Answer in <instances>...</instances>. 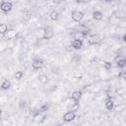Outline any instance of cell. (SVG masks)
<instances>
[{
	"label": "cell",
	"instance_id": "cell-1",
	"mask_svg": "<svg viewBox=\"0 0 126 126\" xmlns=\"http://www.w3.org/2000/svg\"><path fill=\"white\" fill-rule=\"evenodd\" d=\"M42 32H43L42 38H44V39H50V38H52L53 35H54V31H53V29H52L51 27H49V26L45 27V28L43 29Z\"/></svg>",
	"mask_w": 126,
	"mask_h": 126
},
{
	"label": "cell",
	"instance_id": "cell-23",
	"mask_svg": "<svg viewBox=\"0 0 126 126\" xmlns=\"http://www.w3.org/2000/svg\"><path fill=\"white\" fill-rule=\"evenodd\" d=\"M48 109H49V104L44 103V104H42V105L40 106V110H39V111H41V112H45V111H47Z\"/></svg>",
	"mask_w": 126,
	"mask_h": 126
},
{
	"label": "cell",
	"instance_id": "cell-3",
	"mask_svg": "<svg viewBox=\"0 0 126 126\" xmlns=\"http://www.w3.org/2000/svg\"><path fill=\"white\" fill-rule=\"evenodd\" d=\"M12 8H13V4L10 1L3 2L2 5H1V7H0V9L2 10V12H4V13H9L12 10Z\"/></svg>",
	"mask_w": 126,
	"mask_h": 126
},
{
	"label": "cell",
	"instance_id": "cell-28",
	"mask_svg": "<svg viewBox=\"0 0 126 126\" xmlns=\"http://www.w3.org/2000/svg\"><path fill=\"white\" fill-rule=\"evenodd\" d=\"M1 115H2V110L0 109V118H1Z\"/></svg>",
	"mask_w": 126,
	"mask_h": 126
},
{
	"label": "cell",
	"instance_id": "cell-26",
	"mask_svg": "<svg viewBox=\"0 0 126 126\" xmlns=\"http://www.w3.org/2000/svg\"><path fill=\"white\" fill-rule=\"evenodd\" d=\"M79 2H84V3H86V2H89L90 0H78Z\"/></svg>",
	"mask_w": 126,
	"mask_h": 126
},
{
	"label": "cell",
	"instance_id": "cell-8",
	"mask_svg": "<svg viewBox=\"0 0 126 126\" xmlns=\"http://www.w3.org/2000/svg\"><path fill=\"white\" fill-rule=\"evenodd\" d=\"M45 114H43L41 111H38V112H36L34 115H33V119L35 120V121H38V122H42L44 119H45Z\"/></svg>",
	"mask_w": 126,
	"mask_h": 126
},
{
	"label": "cell",
	"instance_id": "cell-14",
	"mask_svg": "<svg viewBox=\"0 0 126 126\" xmlns=\"http://www.w3.org/2000/svg\"><path fill=\"white\" fill-rule=\"evenodd\" d=\"M10 87H11V82L9 80H7V79L3 80L2 84H1V89L4 90V91H7V90L10 89Z\"/></svg>",
	"mask_w": 126,
	"mask_h": 126
},
{
	"label": "cell",
	"instance_id": "cell-22",
	"mask_svg": "<svg viewBox=\"0 0 126 126\" xmlns=\"http://www.w3.org/2000/svg\"><path fill=\"white\" fill-rule=\"evenodd\" d=\"M23 77H24V73H23L22 71H17V72L15 73V78H16L17 80H21Z\"/></svg>",
	"mask_w": 126,
	"mask_h": 126
},
{
	"label": "cell",
	"instance_id": "cell-15",
	"mask_svg": "<svg viewBox=\"0 0 126 126\" xmlns=\"http://www.w3.org/2000/svg\"><path fill=\"white\" fill-rule=\"evenodd\" d=\"M77 31H79V32H84V33H88V32H90V29L87 27V26H85V25H79L78 27H77Z\"/></svg>",
	"mask_w": 126,
	"mask_h": 126
},
{
	"label": "cell",
	"instance_id": "cell-20",
	"mask_svg": "<svg viewBox=\"0 0 126 126\" xmlns=\"http://www.w3.org/2000/svg\"><path fill=\"white\" fill-rule=\"evenodd\" d=\"M38 80H39V82L41 84H46L48 82V78H47V76L45 74H40L38 76Z\"/></svg>",
	"mask_w": 126,
	"mask_h": 126
},
{
	"label": "cell",
	"instance_id": "cell-2",
	"mask_svg": "<svg viewBox=\"0 0 126 126\" xmlns=\"http://www.w3.org/2000/svg\"><path fill=\"white\" fill-rule=\"evenodd\" d=\"M71 17H72V20H73L74 22L79 23V22H81L82 19L84 18V13H83L82 11H80V10H74V11L72 12V14H71Z\"/></svg>",
	"mask_w": 126,
	"mask_h": 126
},
{
	"label": "cell",
	"instance_id": "cell-7",
	"mask_svg": "<svg viewBox=\"0 0 126 126\" xmlns=\"http://www.w3.org/2000/svg\"><path fill=\"white\" fill-rule=\"evenodd\" d=\"M101 41V37L98 34H93L89 37V43L90 44H98Z\"/></svg>",
	"mask_w": 126,
	"mask_h": 126
},
{
	"label": "cell",
	"instance_id": "cell-4",
	"mask_svg": "<svg viewBox=\"0 0 126 126\" xmlns=\"http://www.w3.org/2000/svg\"><path fill=\"white\" fill-rule=\"evenodd\" d=\"M43 65H44V62H43V60L40 59V58L34 59V60L32 61V68H33L34 70H38V69L42 68Z\"/></svg>",
	"mask_w": 126,
	"mask_h": 126
},
{
	"label": "cell",
	"instance_id": "cell-27",
	"mask_svg": "<svg viewBox=\"0 0 126 126\" xmlns=\"http://www.w3.org/2000/svg\"><path fill=\"white\" fill-rule=\"evenodd\" d=\"M2 3H3V0H0V7H1V5H2Z\"/></svg>",
	"mask_w": 126,
	"mask_h": 126
},
{
	"label": "cell",
	"instance_id": "cell-16",
	"mask_svg": "<svg viewBox=\"0 0 126 126\" xmlns=\"http://www.w3.org/2000/svg\"><path fill=\"white\" fill-rule=\"evenodd\" d=\"M93 17H94V20H96V21H100V20H102L103 15H102V13H101L100 11H94V12L93 13Z\"/></svg>",
	"mask_w": 126,
	"mask_h": 126
},
{
	"label": "cell",
	"instance_id": "cell-10",
	"mask_svg": "<svg viewBox=\"0 0 126 126\" xmlns=\"http://www.w3.org/2000/svg\"><path fill=\"white\" fill-rule=\"evenodd\" d=\"M86 33H84V32H79V31H76L75 32H74V34H73V37H74V39H79V40H83L85 37H86Z\"/></svg>",
	"mask_w": 126,
	"mask_h": 126
},
{
	"label": "cell",
	"instance_id": "cell-29",
	"mask_svg": "<svg viewBox=\"0 0 126 126\" xmlns=\"http://www.w3.org/2000/svg\"><path fill=\"white\" fill-rule=\"evenodd\" d=\"M104 1H107L108 2V1H111V0H104Z\"/></svg>",
	"mask_w": 126,
	"mask_h": 126
},
{
	"label": "cell",
	"instance_id": "cell-25",
	"mask_svg": "<svg viewBox=\"0 0 126 126\" xmlns=\"http://www.w3.org/2000/svg\"><path fill=\"white\" fill-rule=\"evenodd\" d=\"M79 109V103L78 102H75L72 106H71V110L72 111H75V110H78Z\"/></svg>",
	"mask_w": 126,
	"mask_h": 126
},
{
	"label": "cell",
	"instance_id": "cell-18",
	"mask_svg": "<svg viewBox=\"0 0 126 126\" xmlns=\"http://www.w3.org/2000/svg\"><path fill=\"white\" fill-rule=\"evenodd\" d=\"M115 62H116V65L118 67H120V68H123L125 66V64H126V60L124 58H122V57H120L119 59L115 60Z\"/></svg>",
	"mask_w": 126,
	"mask_h": 126
},
{
	"label": "cell",
	"instance_id": "cell-21",
	"mask_svg": "<svg viewBox=\"0 0 126 126\" xmlns=\"http://www.w3.org/2000/svg\"><path fill=\"white\" fill-rule=\"evenodd\" d=\"M125 104H118V105H116V106H113V108L116 110V111H123V110H125Z\"/></svg>",
	"mask_w": 126,
	"mask_h": 126
},
{
	"label": "cell",
	"instance_id": "cell-17",
	"mask_svg": "<svg viewBox=\"0 0 126 126\" xmlns=\"http://www.w3.org/2000/svg\"><path fill=\"white\" fill-rule=\"evenodd\" d=\"M113 106H114V102L111 98H108L106 101H105V108L107 110H112L113 109Z\"/></svg>",
	"mask_w": 126,
	"mask_h": 126
},
{
	"label": "cell",
	"instance_id": "cell-11",
	"mask_svg": "<svg viewBox=\"0 0 126 126\" xmlns=\"http://www.w3.org/2000/svg\"><path fill=\"white\" fill-rule=\"evenodd\" d=\"M72 47L75 49H81L83 47V40H79V39H74L72 42Z\"/></svg>",
	"mask_w": 126,
	"mask_h": 126
},
{
	"label": "cell",
	"instance_id": "cell-19",
	"mask_svg": "<svg viewBox=\"0 0 126 126\" xmlns=\"http://www.w3.org/2000/svg\"><path fill=\"white\" fill-rule=\"evenodd\" d=\"M7 31H8V26L6 24H4V23H1L0 24V34L5 35Z\"/></svg>",
	"mask_w": 126,
	"mask_h": 126
},
{
	"label": "cell",
	"instance_id": "cell-13",
	"mask_svg": "<svg viewBox=\"0 0 126 126\" xmlns=\"http://www.w3.org/2000/svg\"><path fill=\"white\" fill-rule=\"evenodd\" d=\"M49 18L52 21H57L59 19V13L56 10H51L49 13Z\"/></svg>",
	"mask_w": 126,
	"mask_h": 126
},
{
	"label": "cell",
	"instance_id": "cell-9",
	"mask_svg": "<svg viewBox=\"0 0 126 126\" xmlns=\"http://www.w3.org/2000/svg\"><path fill=\"white\" fill-rule=\"evenodd\" d=\"M71 97H72V99L74 101H79L81 99V97H82V92L81 91H75V92H73L72 94H71Z\"/></svg>",
	"mask_w": 126,
	"mask_h": 126
},
{
	"label": "cell",
	"instance_id": "cell-6",
	"mask_svg": "<svg viewBox=\"0 0 126 126\" xmlns=\"http://www.w3.org/2000/svg\"><path fill=\"white\" fill-rule=\"evenodd\" d=\"M5 35H6L7 39H14L18 35V32L15 29H8V31L6 32Z\"/></svg>",
	"mask_w": 126,
	"mask_h": 126
},
{
	"label": "cell",
	"instance_id": "cell-24",
	"mask_svg": "<svg viewBox=\"0 0 126 126\" xmlns=\"http://www.w3.org/2000/svg\"><path fill=\"white\" fill-rule=\"evenodd\" d=\"M103 67H104V69H105V70H109V69H111L112 64H111L109 61H105V62L103 63Z\"/></svg>",
	"mask_w": 126,
	"mask_h": 126
},
{
	"label": "cell",
	"instance_id": "cell-12",
	"mask_svg": "<svg viewBox=\"0 0 126 126\" xmlns=\"http://www.w3.org/2000/svg\"><path fill=\"white\" fill-rule=\"evenodd\" d=\"M23 17H24V19H25L26 21L30 20L31 17H32V11H31V9H29V8L24 9V10H23Z\"/></svg>",
	"mask_w": 126,
	"mask_h": 126
},
{
	"label": "cell",
	"instance_id": "cell-5",
	"mask_svg": "<svg viewBox=\"0 0 126 126\" xmlns=\"http://www.w3.org/2000/svg\"><path fill=\"white\" fill-rule=\"evenodd\" d=\"M75 117H76L75 112L71 110V111H67V112L63 115V120H64L65 122H71L72 120L75 119Z\"/></svg>",
	"mask_w": 126,
	"mask_h": 126
}]
</instances>
